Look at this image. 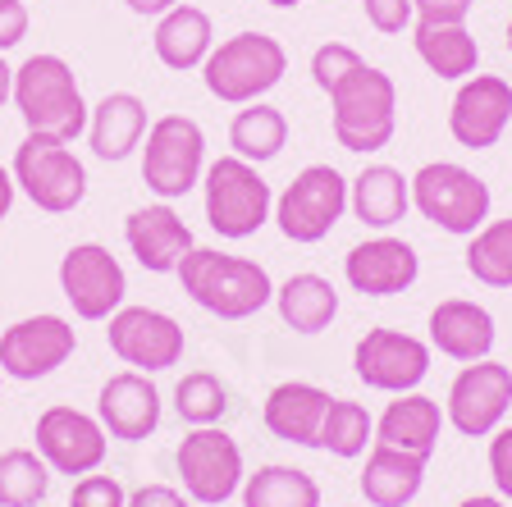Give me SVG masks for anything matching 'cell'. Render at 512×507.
<instances>
[{
    "label": "cell",
    "mask_w": 512,
    "mask_h": 507,
    "mask_svg": "<svg viewBox=\"0 0 512 507\" xmlns=\"http://www.w3.org/2000/svg\"><path fill=\"white\" fill-rule=\"evenodd\" d=\"M266 5H275V10H298L302 0H266Z\"/></svg>",
    "instance_id": "obj_47"
},
{
    "label": "cell",
    "mask_w": 512,
    "mask_h": 507,
    "mask_svg": "<svg viewBox=\"0 0 512 507\" xmlns=\"http://www.w3.org/2000/svg\"><path fill=\"white\" fill-rule=\"evenodd\" d=\"M51 494V466L37 448L0 453V507H37Z\"/></svg>",
    "instance_id": "obj_34"
},
{
    "label": "cell",
    "mask_w": 512,
    "mask_h": 507,
    "mask_svg": "<svg viewBox=\"0 0 512 507\" xmlns=\"http://www.w3.org/2000/svg\"><path fill=\"white\" fill-rule=\"evenodd\" d=\"M343 279H348L352 293L362 297H394L421 279V256L407 238L394 233H375L366 243H357L343 256Z\"/></svg>",
    "instance_id": "obj_18"
},
{
    "label": "cell",
    "mask_w": 512,
    "mask_h": 507,
    "mask_svg": "<svg viewBox=\"0 0 512 507\" xmlns=\"http://www.w3.org/2000/svg\"><path fill=\"white\" fill-rule=\"evenodd\" d=\"M426 329H430V348L448 361H462V366L485 361L494 352V338H499L494 316L480 307V302H467V297H444V302L430 311Z\"/></svg>",
    "instance_id": "obj_21"
},
{
    "label": "cell",
    "mask_w": 512,
    "mask_h": 507,
    "mask_svg": "<svg viewBox=\"0 0 512 507\" xmlns=\"http://www.w3.org/2000/svg\"><path fill=\"white\" fill-rule=\"evenodd\" d=\"M357 64H362V55L352 51V46L325 42V46H316V51H311V83H316L320 92H330V87L339 83V78H348Z\"/></svg>",
    "instance_id": "obj_36"
},
{
    "label": "cell",
    "mask_w": 512,
    "mask_h": 507,
    "mask_svg": "<svg viewBox=\"0 0 512 507\" xmlns=\"http://www.w3.org/2000/svg\"><path fill=\"white\" fill-rule=\"evenodd\" d=\"M275 311L284 320V329H293V334H325L339 316V288L325 275H311V270L288 275L275 288Z\"/></svg>",
    "instance_id": "obj_28"
},
{
    "label": "cell",
    "mask_w": 512,
    "mask_h": 507,
    "mask_svg": "<svg viewBox=\"0 0 512 507\" xmlns=\"http://www.w3.org/2000/svg\"><path fill=\"white\" fill-rule=\"evenodd\" d=\"M10 101H14V69L0 55V106H10Z\"/></svg>",
    "instance_id": "obj_45"
},
{
    "label": "cell",
    "mask_w": 512,
    "mask_h": 507,
    "mask_svg": "<svg viewBox=\"0 0 512 507\" xmlns=\"http://www.w3.org/2000/svg\"><path fill=\"white\" fill-rule=\"evenodd\" d=\"M206 174V133L192 115H160L151 119L142 138V183L160 201H179L192 188H202Z\"/></svg>",
    "instance_id": "obj_8"
},
{
    "label": "cell",
    "mask_w": 512,
    "mask_h": 507,
    "mask_svg": "<svg viewBox=\"0 0 512 507\" xmlns=\"http://www.w3.org/2000/svg\"><path fill=\"white\" fill-rule=\"evenodd\" d=\"M362 10H366V23H371L380 37H398L403 28L416 23L412 0H362Z\"/></svg>",
    "instance_id": "obj_38"
},
{
    "label": "cell",
    "mask_w": 512,
    "mask_h": 507,
    "mask_svg": "<svg viewBox=\"0 0 512 507\" xmlns=\"http://www.w3.org/2000/svg\"><path fill=\"white\" fill-rule=\"evenodd\" d=\"M14 188L46 215H69L87 197V165L74 156V147L46 133H28L14 151Z\"/></svg>",
    "instance_id": "obj_7"
},
{
    "label": "cell",
    "mask_w": 512,
    "mask_h": 507,
    "mask_svg": "<svg viewBox=\"0 0 512 507\" xmlns=\"http://www.w3.org/2000/svg\"><path fill=\"white\" fill-rule=\"evenodd\" d=\"M124 503H128L124 485H119L115 476H101V471L78 476L74 480V494H69V507H124Z\"/></svg>",
    "instance_id": "obj_37"
},
{
    "label": "cell",
    "mask_w": 512,
    "mask_h": 507,
    "mask_svg": "<svg viewBox=\"0 0 512 507\" xmlns=\"http://www.w3.org/2000/svg\"><path fill=\"white\" fill-rule=\"evenodd\" d=\"M14 174L10 169H0V220H10V211H14Z\"/></svg>",
    "instance_id": "obj_44"
},
{
    "label": "cell",
    "mask_w": 512,
    "mask_h": 507,
    "mask_svg": "<svg viewBox=\"0 0 512 507\" xmlns=\"http://www.w3.org/2000/svg\"><path fill=\"white\" fill-rule=\"evenodd\" d=\"M348 215V179L334 165H307L275 197V224L288 243H325Z\"/></svg>",
    "instance_id": "obj_9"
},
{
    "label": "cell",
    "mask_w": 512,
    "mask_h": 507,
    "mask_svg": "<svg viewBox=\"0 0 512 507\" xmlns=\"http://www.w3.org/2000/svg\"><path fill=\"white\" fill-rule=\"evenodd\" d=\"M174 275L197 307L220 320H252L256 311H266L275 302V284H270L266 265L215 252V247H192Z\"/></svg>",
    "instance_id": "obj_1"
},
{
    "label": "cell",
    "mask_w": 512,
    "mask_h": 507,
    "mask_svg": "<svg viewBox=\"0 0 512 507\" xmlns=\"http://www.w3.org/2000/svg\"><path fill=\"white\" fill-rule=\"evenodd\" d=\"M426 462L430 457H416L403 453V448H389V444H371L362 466V498L371 507H407L421 485H426Z\"/></svg>",
    "instance_id": "obj_27"
},
{
    "label": "cell",
    "mask_w": 512,
    "mask_h": 507,
    "mask_svg": "<svg viewBox=\"0 0 512 507\" xmlns=\"http://www.w3.org/2000/svg\"><path fill=\"white\" fill-rule=\"evenodd\" d=\"M32 439H37V453L46 457L55 476H92V471H101V462L110 453L106 425L78 412V407H64V402H55L37 416Z\"/></svg>",
    "instance_id": "obj_15"
},
{
    "label": "cell",
    "mask_w": 512,
    "mask_h": 507,
    "mask_svg": "<svg viewBox=\"0 0 512 507\" xmlns=\"http://www.w3.org/2000/svg\"><path fill=\"white\" fill-rule=\"evenodd\" d=\"M124 5H128L133 14H142V19H160V14L174 10L179 0H124Z\"/></svg>",
    "instance_id": "obj_43"
},
{
    "label": "cell",
    "mask_w": 512,
    "mask_h": 507,
    "mask_svg": "<svg viewBox=\"0 0 512 507\" xmlns=\"http://www.w3.org/2000/svg\"><path fill=\"white\" fill-rule=\"evenodd\" d=\"M147 128H151V119H147V101L142 96L106 92L92 106V115H87V147H92L96 160L119 165V160H128L142 147Z\"/></svg>",
    "instance_id": "obj_22"
},
{
    "label": "cell",
    "mask_w": 512,
    "mask_h": 507,
    "mask_svg": "<svg viewBox=\"0 0 512 507\" xmlns=\"http://www.w3.org/2000/svg\"><path fill=\"white\" fill-rule=\"evenodd\" d=\"M490 183L458 160H430L412 174V211L453 238H471L490 220Z\"/></svg>",
    "instance_id": "obj_6"
},
{
    "label": "cell",
    "mask_w": 512,
    "mask_h": 507,
    "mask_svg": "<svg viewBox=\"0 0 512 507\" xmlns=\"http://www.w3.org/2000/svg\"><path fill=\"white\" fill-rule=\"evenodd\" d=\"M243 507H320V485L302 466L266 462L243 480Z\"/></svg>",
    "instance_id": "obj_31"
},
{
    "label": "cell",
    "mask_w": 512,
    "mask_h": 507,
    "mask_svg": "<svg viewBox=\"0 0 512 507\" xmlns=\"http://www.w3.org/2000/svg\"><path fill=\"white\" fill-rule=\"evenodd\" d=\"M458 507H512L508 498H499V494H471V498H462Z\"/></svg>",
    "instance_id": "obj_46"
},
{
    "label": "cell",
    "mask_w": 512,
    "mask_h": 507,
    "mask_svg": "<svg viewBox=\"0 0 512 507\" xmlns=\"http://www.w3.org/2000/svg\"><path fill=\"white\" fill-rule=\"evenodd\" d=\"M444 425H448V416L435 398H426V393H398V398L384 407L380 421H375V444L430 457L439 448V430H444Z\"/></svg>",
    "instance_id": "obj_25"
},
{
    "label": "cell",
    "mask_w": 512,
    "mask_h": 507,
    "mask_svg": "<svg viewBox=\"0 0 512 507\" xmlns=\"http://www.w3.org/2000/svg\"><path fill=\"white\" fill-rule=\"evenodd\" d=\"M174 412H179L183 425H215L229 412V389L211 370H192L174 384Z\"/></svg>",
    "instance_id": "obj_35"
},
{
    "label": "cell",
    "mask_w": 512,
    "mask_h": 507,
    "mask_svg": "<svg viewBox=\"0 0 512 507\" xmlns=\"http://www.w3.org/2000/svg\"><path fill=\"white\" fill-rule=\"evenodd\" d=\"M74 348H78V334L64 316H51V311L23 316L10 329H0V375L23 384L46 380V375H55L64 361L74 357Z\"/></svg>",
    "instance_id": "obj_16"
},
{
    "label": "cell",
    "mask_w": 512,
    "mask_h": 507,
    "mask_svg": "<svg viewBox=\"0 0 512 507\" xmlns=\"http://www.w3.org/2000/svg\"><path fill=\"white\" fill-rule=\"evenodd\" d=\"M325 407H330V393L320 384L307 380H284L266 393V407H261V421L275 439L298 448H316L320 439V421H325Z\"/></svg>",
    "instance_id": "obj_23"
},
{
    "label": "cell",
    "mask_w": 512,
    "mask_h": 507,
    "mask_svg": "<svg viewBox=\"0 0 512 507\" xmlns=\"http://www.w3.org/2000/svg\"><path fill=\"white\" fill-rule=\"evenodd\" d=\"M412 46L444 83H462L480 69V42L467 32V23H412Z\"/></svg>",
    "instance_id": "obj_29"
},
{
    "label": "cell",
    "mask_w": 512,
    "mask_h": 507,
    "mask_svg": "<svg viewBox=\"0 0 512 507\" xmlns=\"http://www.w3.org/2000/svg\"><path fill=\"white\" fill-rule=\"evenodd\" d=\"M508 407H512V370L503 366V361L485 357V361L462 366L458 380L448 384L444 416H448V425L458 434H467V439H490L503 425Z\"/></svg>",
    "instance_id": "obj_13"
},
{
    "label": "cell",
    "mask_w": 512,
    "mask_h": 507,
    "mask_svg": "<svg viewBox=\"0 0 512 507\" xmlns=\"http://www.w3.org/2000/svg\"><path fill=\"white\" fill-rule=\"evenodd\" d=\"M60 293L78 320H110L128 297V275L119 256L101 243H74L60 256Z\"/></svg>",
    "instance_id": "obj_12"
},
{
    "label": "cell",
    "mask_w": 512,
    "mask_h": 507,
    "mask_svg": "<svg viewBox=\"0 0 512 507\" xmlns=\"http://www.w3.org/2000/svg\"><path fill=\"white\" fill-rule=\"evenodd\" d=\"M348 211L366 229H394L412 211V179L394 165H366L357 179H348Z\"/></svg>",
    "instance_id": "obj_26"
},
{
    "label": "cell",
    "mask_w": 512,
    "mask_h": 507,
    "mask_svg": "<svg viewBox=\"0 0 512 507\" xmlns=\"http://www.w3.org/2000/svg\"><path fill=\"white\" fill-rule=\"evenodd\" d=\"M375 444V421L371 412H366L362 402L352 398H330V407H325V421H320V439L316 448L330 457H362L366 448Z\"/></svg>",
    "instance_id": "obj_33"
},
{
    "label": "cell",
    "mask_w": 512,
    "mask_h": 507,
    "mask_svg": "<svg viewBox=\"0 0 512 507\" xmlns=\"http://www.w3.org/2000/svg\"><path fill=\"white\" fill-rule=\"evenodd\" d=\"M124 507H192V498H183L174 485H142L128 494Z\"/></svg>",
    "instance_id": "obj_42"
},
{
    "label": "cell",
    "mask_w": 512,
    "mask_h": 507,
    "mask_svg": "<svg viewBox=\"0 0 512 507\" xmlns=\"http://www.w3.org/2000/svg\"><path fill=\"white\" fill-rule=\"evenodd\" d=\"M106 343L128 370H142V375H160L183 361V325L174 316L156 307H119L106 320Z\"/></svg>",
    "instance_id": "obj_11"
},
{
    "label": "cell",
    "mask_w": 512,
    "mask_h": 507,
    "mask_svg": "<svg viewBox=\"0 0 512 507\" xmlns=\"http://www.w3.org/2000/svg\"><path fill=\"white\" fill-rule=\"evenodd\" d=\"M330 128L334 142L352 156H371L394 142L398 128V87L394 78L375 69V64H357L348 78L330 87Z\"/></svg>",
    "instance_id": "obj_3"
},
{
    "label": "cell",
    "mask_w": 512,
    "mask_h": 507,
    "mask_svg": "<svg viewBox=\"0 0 512 507\" xmlns=\"http://www.w3.org/2000/svg\"><path fill=\"white\" fill-rule=\"evenodd\" d=\"M490 476H494L499 498L512 503V425H499L490 434Z\"/></svg>",
    "instance_id": "obj_39"
},
{
    "label": "cell",
    "mask_w": 512,
    "mask_h": 507,
    "mask_svg": "<svg viewBox=\"0 0 512 507\" xmlns=\"http://www.w3.org/2000/svg\"><path fill=\"white\" fill-rule=\"evenodd\" d=\"M215 46V28H211V14L179 0L174 10H165L156 19V32H151V51L165 69L174 74H188V69H202L206 55Z\"/></svg>",
    "instance_id": "obj_24"
},
{
    "label": "cell",
    "mask_w": 512,
    "mask_h": 507,
    "mask_svg": "<svg viewBox=\"0 0 512 507\" xmlns=\"http://www.w3.org/2000/svg\"><path fill=\"white\" fill-rule=\"evenodd\" d=\"M288 74V51L270 32H238L211 46L202 64V83L224 106H252L266 92H275Z\"/></svg>",
    "instance_id": "obj_4"
},
{
    "label": "cell",
    "mask_w": 512,
    "mask_h": 507,
    "mask_svg": "<svg viewBox=\"0 0 512 507\" xmlns=\"http://www.w3.org/2000/svg\"><path fill=\"white\" fill-rule=\"evenodd\" d=\"M124 243L133 252V261L151 275H174L179 261L192 252V229L183 224V215L174 211L170 201H156V206H138V211L124 220Z\"/></svg>",
    "instance_id": "obj_20"
},
{
    "label": "cell",
    "mask_w": 512,
    "mask_h": 507,
    "mask_svg": "<svg viewBox=\"0 0 512 507\" xmlns=\"http://www.w3.org/2000/svg\"><path fill=\"white\" fill-rule=\"evenodd\" d=\"M476 0H412L416 23H467Z\"/></svg>",
    "instance_id": "obj_41"
},
{
    "label": "cell",
    "mask_w": 512,
    "mask_h": 507,
    "mask_svg": "<svg viewBox=\"0 0 512 507\" xmlns=\"http://www.w3.org/2000/svg\"><path fill=\"white\" fill-rule=\"evenodd\" d=\"M202 211L220 238L243 243L256 229H266V220H275V192L261 179V165H247L234 151L220 160H211L202 174Z\"/></svg>",
    "instance_id": "obj_5"
},
{
    "label": "cell",
    "mask_w": 512,
    "mask_h": 507,
    "mask_svg": "<svg viewBox=\"0 0 512 507\" xmlns=\"http://www.w3.org/2000/svg\"><path fill=\"white\" fill-rule=\"evenodd\" d=\"M14 110L28 124V133H46V138H60V142L83 138L87 115H92L69 60H60L51 51L28 55L14 69Z\"/></svg>",
    "instance_id": "obj_2"
},
{
    "label": "cell",
    "mask_w": 512,
    "mask_h": 507,
    "mask_svg": "<svg viewBox=\"0 0 512 507\" xmlns=\"http://www.w3.org/2000/svg\"><path fill=\"white\" fill-rule=\"evenodd\" d=\"M174 466L183 476V494L202 507H220L243 489V448L229 430L220 425H192L183 434L179 453H174Z\"/></svg>",
    "instance_id": "obj_10"
},
{
    "label": "cell",
    "mask_w": 512,
    "mask_h": 507,
    "mask_svg": "<svg viewBox=\"0 0 512 507\" xmlns=\"http://www.w3.org/2000/svg\"><path fill=\"white\" fill-rule=\"evenodd\" d=\"M229 147L238 160L247 165H266L279 151L288 147V119L284 110L266 106V101H252V106H238L234 124H229Z\"/></svg>",
    "instance_id": "obj_30"
},
{
    "label": "cell",
    "mask_w": 512,
    "mask_h": 507,
    "mask_svg": "<svg viewBox=\"0 0 512 507\" xmlns=\"http://www.w3.org/2000/svg\"><path fill=\"white\" fill-rule=\"evenodd\" d=\"M467 275L485 288H512V220H485L467 243Z\"/></svg>",
    "instance_id": "obj_32"
},
{
    "label": "cell",
    "mask_w": 512,
    "mask_h": 507,
    "mask_svg": "<svg viewBox=\"0 0 512 507\" xmlns=\"http://www.w3.org/2000/svg\"><path fill=\"white\" fill-rule=\"evenodd\" d=\"M28 5L23 0H0V55L14 51V46L28 37Z\"/></svg>",
    "instance_id": "obj_40"
},
{
    "label": "cell",
    "mask_w": 512,
    "mask_h": 507,
    "mask_svg": "<svg viewBox=\"0 0 512 507\" xmlns=\"http://www.w3.org/2000/svg\"><path fill=\"white\" fill-rule=\"evenodd\" d=\"M352 370L375 393H416L430 375V343L403 329H366L352 348Z\"/></svg>",
    "instance_id": "obj_14"
},
{
    "label": "cell",
    "mask_w": 512,
    "mask_h": 507,
    "mask_svg": "<svg viewBox=\"0 0 512 507\" xmlns=\"http://www.w3.org/2000/svg\"><path fill=\"white\" fill-rule=\"evenodd\" d=\"M508 51H512V23H508Z\"/></svg>",
    "instance_id": "obj_48"
},
{
    "label": "cell",
    "mask_w": 512,
    "mask_h": 507,
    "mask_svg": "<svg viewBox=\"0 0 512 507\" xmlns=\"http://www.w3.org/2000/svg\"><path fill=\"white\" fill-rule=\"evenodd\" d=\"M96 421L106 425L110 439H124V444L151 439L160 425V389L151 384V375H142V370L110 375L96 393Z\"/></svg>",
    "instance_id": "obj_19"
},
{
    "label": "cell",
    "mask_w": 512,
    "mask_h": 507,
    "mask_svg": "<svg viewBox=\"0 0 512 507\" xmlns=\"http://www.w3.org/2000/svg\"><path fill=\"white\" fill-rule=\"evenodd\" d=\"M512 124V83L499 74H471L448 106V133L467 151H490Z\"/></svg>",
    "instance_id": "obj_17"
}]
</instances>
